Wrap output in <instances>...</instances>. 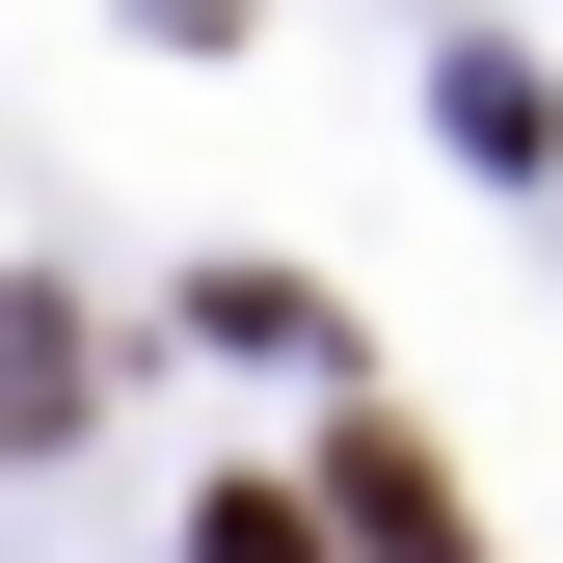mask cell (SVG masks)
I'll return each mask as SVG.
<instances>
[{"label":"cell","instance_id":"6da1fadb","mask_svg":"<svg viewBox=\"0 0 563 563\" xmlns=\"http://www.w3.org/2000/svg\"><path fill=\"white\" fill-rule=\"evenodd\" d=\"M322 537H349V563H483V537H456V483L402 456L376 402H322Z\"/></svg>","mask_w":563,"mask_h":563},{"label":"cell","instance_id":"7a4b0ae2","mask_svg":"<svg viewBox=\"0 0 563 563\" xmlns=\"http://www.w3.org/2000/svg\"><path fill=\"white\" fill-rule=\"evenodd\" d=\"M81 402H108V322L54 296V268H0V456H54Z\"/></svg>","mask_w":563,"mask_h":563},{"label":"cell","instance_id":"3957f363","mask_svg":"<svg viewBox=\"0 0 563 563\" xmlns=\"http://www.w3.org/2000/svg\"><path fill=\"white\" fill-rule=\"evenodd\" d=\"M188 322H216V349H322V376H349V322L296 296V268H188Z\"/></svg>","mask_w":563,"mask_h":563},{"label":"cell","instance_id":"277c9868","mask_svg":"<svg viewBox=\"0 0 563 563\" xmlns=\"http://www.w3.org/2000/svg\"><path fill=\"white\" fill-rule=\"evenodd\" d=\"M188 563H349V537H322V483H216V510H188Z\"/></svg>","mask_w":563,"mask_h":563}]
</instances>
